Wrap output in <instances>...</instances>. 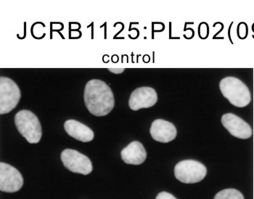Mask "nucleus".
Here are the masks:
<instances>
[{
  "mask_svg": "<svg viewBox=\"0 0 254 199\" xmlns=\"http://www.w3.org/2000/svg\"><path fill=\"white\" fill-rule=\"evenodd\" d=\"M61 160L65 167L74 173L87 175L92 171L90 159L76 150L65 149L61 153Z\"/></svg>",
  "mask_w": 254,
  "mask_h": 199,
  "instance_id": "6",
  "label": "nucleus"
},
{
  "mask_svg": "<svg viewBox=\"0 0 254 199\" xmlns=\"http://www.w3.org/2000/svg\"><path fill=\"white\" fill-rule=\"evenodd\" d=\"M64 128L68 136L79 142H90L95 137L93 131L91 128L77 120H67L64 124Z\"/></svg>",
  "mask_w": 254,
  "mask_h": 199,
  "instance_id": "12",
  "label": "nucleus"
},
{
  "mask_svg": "<svg viewBox=\"0 0 254 199\" xmlns=\"http://www.w3.org/2000/svg\"><path fill=\"white\" fill-rule=\"evenodd\" d=\"M15 124L22 136L29 144H38L42 131L38 117L29 110H21L15 114Z\"/></svg>",
  "mask_w": 254,
  "mask_h": 199,
  "instance_id": "3",
  "label": "nucleus"
},
{
  "mask_svg": "<svg viewBox=\"0 0 254 199\" xmlns=\"http://www.w3.org/2000/svg\"><path fill=\"white\" fill-rule=\"evenodd\" d=\"M219 89L224 97L237 107H245L252 101L249 88L239 78L226 77L220 81Z\"/></svg>",
  "mask_w": 254,
  "mask_h": 199,
  "instance_id": "2",
  "label": "nucleus"
},
{
  "mask_svg": "<svg viewBox=\"0 0 254 199\" xmlns=\"http://www.w3.org/2000/svg\"><path fill=\"white\" fill-rule=\"evenodd\" d=\"M150 133L152 138L156 142L169 143L175 140L177 131L173 123L162 119H157L152 123Z\"/></svg>",
  "mask_w": 254,
  "mask_h": 199,
  "instance_id": "10",
  "label": "nucleus"
},
{
  "mask_svg": "<svg viewBox=\"0 0 254 199\" xmlns=\"http://www.w3.org/2000/svg\"><path fill=\"white\" fill-rule=\"evenodd\" d=\"M121 156L127 164L139 165L146 159L147 152L140 142H132L122 150Z\"/></svg>",
  "mask_w": 254,
  "mask_h": 199,
  "instance_id": "11",
  "label": "nucleus"
},
{
  "mask_svg": "<svg viewBox=\"0 0 254 199\" xmlns=\"http://www.w3.org/2000/svg\"><path fill=\"white\" fill-rule=\"evenodd\" d=\"M21 97L19 87L12 79L0 78V114L9 113L19 103Z\"/></svg>",
  "mask_w": 254,
  "mask_h": 199,
  "instance_id": "5",
  "label": "nucleus"
},
{
  "mask_svg": "<svg viewBox=\"0 0 254 199\" xmlns=\"http://www.w3.org/2000/svg\"><path fill=\"white\" fill-rule=\"evenodd\" d=\"M84 99L89 112L97 117L107 115L115 106L112 90L100 80H91L86 84Z\"/></svg>",
  "mask_w": 254,
  "mask_h": 199,
  "instance_id": "1",
  "label": "nucleus"
},
{
  "mask_svg": "<svg viewBox=\"0 0 254 199\" xmlns=\"http://www.w3.org/2000/svg\"><path fill=\"white\" fill-rule=\"evenodd\" d=\"M214 199H245L242 193L235 189L222 190L216 194Z\"/></svg>",
  "mask_w": 254,
  "mask_h": 199,
  "instance_id": "13",
  "label": "nucleus"
},
{
  "mask_svg": "<svg viewBox=\"0 0 254 199\" xmlns=\"http://www.w3.org/2000/svg\"><path fill=\"white\" fill-rule=\"evenodd\" d=\"M207 169L204 164L193 159H187L179 162L175 167L177 180L186 184L199 183L206 176Z\"/></svg>",
  "mask_w": 254,
  "mask_h": 199,
  "instance_id": "4",
  "label": "nucleus"
},
{
  "mask_svg": "<svg viewBox=\"0 0 254 199\" xmlns=\"http://www.w3.org/2000/svg\"><path fill=\"white\" fill-rule=\"evenodd\" d=\"M157 101L158 95L153 88H138L130 96L128 106L131 110L137 111L143 108H150L154 106Z\"/></svg>",
  "mask_w": 254,
  "mask_h": 199,
  "instance_id": "8",
  "label": "nucleus"
},
{
  "mask_svg": "<svg viewBox=\"0 0 254 199\" xmlns=\"http://www.w3.org/2000/svg\"><path fill=\"white\" fill-rule=\"evenodd\" d=\"M222 123L232 136L241 139H248L252 136L250 125L242 118L233 113H227L222 117Z\"/></svg>",
  "mask_w": 254,
  "mask_h": 199,
  "instance_id": "9",
  "label": "nucleus"
},
{
  "mask_svg": "<svg viewBox=\"0 0 254 199\" xmlns=\"http://www.w3.org/2000/svg\"><path fill=\"white\" fill-rule=\"evenodd\" d=\"M23 178L19 171L15 167L0 163V190L2 192L15 193L23 187Z\"/></svg>",
  "mask_w": 254,
  "mask_h": 199,
  "instance_id": "7",
  "label": "nucleus"
},
{
  "mask_svg": "<svg viewBox=\"0 0 254 199\" xmlns=\"http://www.w3.org/2000/svg\"><path fill=\"white\" fill-rule=\"evenodd\" d=\"M110 72L111 73H115V74H120V73H123L125 71V68H109L108 69Z\"/></svg>",
  "mask_w": 254,
  "mask_h": 199,
  "instance_id": "15",
  "label": "nucleus"
},
{
  "mask_svg": "<svg viewBox=\"0 0 254 199\" xmlns=\"http://www.w3.org/2000/svg\"><path fill=\"white\" fill-rule=\"evenodd\" d=\"M156 199H177L175 196L167 192H161L158 194Z\"/></svg>",
  "mask_w": 254,
  "mask_h": 199,
  "instance_id": "14",
  "label": "nucleus"
}]
</instances>
